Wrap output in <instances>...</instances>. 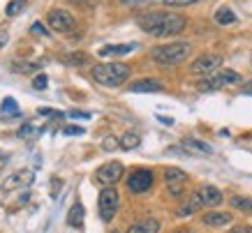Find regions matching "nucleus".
I'll list each match as a JSON object with an SVG mask.
<instances>
[{
    "instance_id": "obj_13",
    "label": "nucleus",
    "mask_w": 252,
    "mask_h": 233,
    "mask_svg": "<svg viewBox=\"0 0 252 233\" xmlns=\"http://www.w3.org/2000/svg\"><path fill=\"white\" fill-rule=\"evenodd\" d=\"M137 49V44H109V46H102L97 56L102 58H121V56H127Z\"/></svg>"
},
{
    "instance_id": "obj_10",
    "label": "nucleus",
    "mask_w": 252,
    "mask_h": 233,
    "mask_svg": "<svg viewBox=\"0 0 252 233\" xmlns=\"http://www.w3.org/2000/svg\"><path fill=\"white\" fill-rule=\"evenodd\" d=\"M220 65H222V56H218V53H204V56H199L197 60L192 62V74L208 76V74H213V72H218Z\"/></svg>"
},
{
    "instance_id": "obj_34",
    "label": "nucleus",
    "mask_w": 252,
    "mask_h": 233,
    "mask_svg": "<svg viewBox=\"0 0 252 233\" xmlns=\"http://www.w3.org/2000/svg\"><path fill=\"white\" fill-rule=\"evenodd\" d=\"M69 116H72V118H84V120H88V118H91V113H81V111H72Z\"/></svg>"
},
{
    "instance_id": "obj_33",
    "label": "nucleus",
    "mask_w": 252,
    "mask_h": 233,
    "mask_svg": "<svg viewBox=\"0 0 252 233\" xmlns=\"http://www.w3.org/2000/svg\"><path fill=\"white\" fill-rule=\"evenodd\" d=\"M229 233H252V226H236V229H231Z\"/></svg>"
},
{
    "instance_id": "obj_36",
    "label": "nucleus",
    "mask_w": 252,
    "mask_h": 233,
    "mask_svg": "<svg viewBox=\"0 0 252 233\" xmlns=\"http://www.w3.org/2000/svg\"><path fill=\"white\" fill-rule=\"evenodd\" d=\"M158 120L164 122V125H174V120H171V118H167V116H158Z\"/></svg>"
},
{
    "instance_id": "obj_27",
    "label": "nucleus",
    "mask_w": 252,
    "mask_h": 233,
    "mask_svg": "<svg viewBox=\"0 0 252 233\" xmlns=\"http://www.w3.org/2000/svg\"><path fill=\"white\" fill-rule=\"evenodd\" d=\"M32 134H37V127H35V125H23V127L19 129V136H21V139H28V136H32Z\"/></svg>"
},
{
    "instance_id": "obj_12",
    "label": "nucleus",
    "mask_w": 252,
    "mask_h": 233,
    "mask_svg": "<svg viewBox=\"0 0 252 233\" xmlns=\"http://www.w3.org/2000/svg\"><path fill=\"white\" fill-rule=\"evenodd\" d=\"M197 194H199V199H201V205H206V208H218V205L224 201L222 192L218 187H213V185H204Z\"/></svg>"
},
{
    "instance_id": "obj_24",
    "label": "nucleus",
    "mask_w": 252,
    "mask_h": 233,
    "mask_svg": "<svg viewBox=\"0 0 252 233\" xmlns=\"http://www.w3.org/2000/svg\"><path fill=\"white\" fill-rule=\"evenodd\" d=\"M23 7H26V0H12L7 7H5V14H7V16H16Z\"/></svg>"
},
{
    "instance_id": "obj_11",
    "label": "nucleus",
    "mask_w": 252,
    "mask_h": 233,
    "mask_svg": "<svg viewBox=\"0 0 252 233\" xmlns=\"http://www.w3.org/2000/svg\"><path fill=\"white\" fill-rule=\"evenodd\" d=\"M127 187H130V192H134V194H144V192H148V189L153 187V173L146 171V169L132 171L130 178H127Z\"/></svg>"
},
{
    "instance_id": "obj_3",
    "label": "nucleus",
    "mask_w": 252,
    "mask_h": 233,
    "mask_svg": "<svg viewBox=\"0 0 252 233\" xmlns=\"http://www.w3.org/2000/svg\"><path fill=\"white\" fill-rule=\"evenodd\" d=\"M192 53V46L188 42H171V44H162L155 46L151 51V58H153L158 65H164V67H171V65H178L183 62L188 56Z\"/></svg>"
},
{
    "instance_id": "obj_23",
    "label": "nucleus",
    "mask_w": 252,
    "mask_h": 233,
    "mask_svg": "<svg viewBox=\"0 0 252 233\" xmlns=\"http://www.w3.org/2000/svg\"><path fill=\"white\" fill-rule=\"evenodd\" d=\"M14 69L19 72V74H32V72H39V65H35V62H14Z\"/></svg>"
},
{
    "instance_id": "obj_21",
    "label": "nucleus",
    "mask_w": 252,
    "mask_h": 233,
    "mask_svg": "<svg viewBox=\"0 0 252 233\" xmlns=\"http://www.w3.org/2000/svg\"><path fill=\"white\" fill-rule=\"evenodd\" d=\"M141 146V136L137 134V132H125V134L121 136V148L123 150H134V148H139Z\"/></svg>"
},
{
    "instance_id": "obj_25",
    "label": "nucleus",
    "mask_w": 252,
    "mask_h": 233,
    "mask_svg": "<svg viewBox=\"0 0 252 233\" xmlns=\"http://www.w3.org/2000/svg\"><path fill=\"white\" fill-rule=\"evenodd\" d=\"M2 113H7V116H16V102L12 97H5L2 99Z\"/></svg>"
},
{
    "instance_id": "obj_40",
    "label": "nucleus",
    "mask_w": 252,
    "mask_h": 233,
    "mask_svg": "<svg viewBox=\"0 0 252 233\" xmlns=\"http://www.w3.org/2000/svg\"><path fill=\"white\" fill-rule=\"evenodd\" d=\"M245 92H248V95H252V83H248V86H245Z\"/></svg>"
},
{
    "instance_id": "obj_26",
    "label": "nucleus",
    "mask_w": 252,
    "mask_h": 233,
    "mask_svg": "<svg viewBox=\"0 0 252 233\" xmlns=\"http://www.w3.org/2000/svg\"><path fill=\"white\" fill-rule=\"evenodd\" d=\"M118 146H121V139H116V136H107V139L102 141V148H104V150H107V152L116 150Z\"/></svg>"
},
{
    "instance_id": "obj_30",
    "label": "nucleus",
    "mask_w": 252,
    "mask_h": 233,
    "mask_svg": "<svg viewBox=\"0 0 252 233\" xmlns=\"http://www.w3.org/2000/svg\"><path fill=\"white\" fill-rule=\"evenodd\" d=\"M67 62H72V65H84L86 56L84 53H79V56H67Z\"/></svg>"
},
{
    "instance_id": "obj_29",
    "label": "nucleus",
    "mask_w": 252,
    "mask_h": 233,
    "mask_svg": "<svg viewBox=\"0 0 252 233\" xmlns=\"http://www.w3.org/2000/svg\"><path fill=\"white\" fill-rule=\"evenodd\" d=\"M46 83H49V79H46L44 74H39V76H35V81H32V88H35V90H44Z\"/></svg>"
},
{
    "instance_id": "obj_19",
    "label": "nucleus",
    "mask_w": 252,
    "mask_h": 233,
    "mask_svg": "<svg viewBox=\"0 0 252 233\" xmlns=\"http://www.w3.org/2000/svg\"><path fill=\"white\" fill-rule=\"evenodd\" d=\"M84 215H86L84 205H81V203H74L67 212V224L72 226V229H81V224H84Z\"/></svg>"
},
{
    "instance_id": "obj_7",
    "label": "nucleus",
    "mask_w": 252,
    "mask_h": 233,
    "mask_svg": "<svg viewBox=\"0 0 252 233\" xmlns=\"http://www.w3.org/2000/svg\"><path fill=\"white\" fill-rule=\"evenodd\" d=\"M123 164L121 162H107V164H102L95 173V178H97L99 185H104V187H114L116 182L123 178Z\"/></svg>"
},
{
    "instance_id": "obj_2",
    "label": "nucleus",
    "mask_w": 252,
    "mask_h": 233,
    "mask_svg": "<svg viewBox=\"0 0 252 233\" xmlns=\"http://www.w3.org/2000/svg\"><path fill=\"white\" fill-rule=\"evenodd\" d=\"M93 79L99 86H107V88H118L130 79V67L125 62H99L91 69Z\"/></svg>"
},
{
    "instance_id": "obj_14",
    "label": "nucleus",
    "mask_w": 252,
    "mask_h": 233,
    "mask_svg": "<svg viewBox=\"0 0 252 233\" xmlns=\"http://www.w3.org/2000/svg\"><path fill=\"white\" fill-rule=\"evenodd\" d=\"M130 92H162L164 90V86L160 81H155V79H139V81L130 83Z\"/></svg>"
},
{
    "instance_id": "obj_37",
    "label": "nucleus",
    "mask_w": 252,
    "mask_h": 233,
    "mask_svg": "<svg viewBox=\"0 0 252 233\" xmlns=\"http://www.w3.org/2000/svg\"><path fill=\"white\" fill-rule=\"evenodd\" d=\"M7 32H5V30H2V32H0V46H5V44H7Z\"/></svg>"
},
{
    "instance_id": "obj_5",
    "label": "nucleus",
    "mask_w": 252,
    "mask_h": 233,
    "mask_svg": "<svg viewBox=\"0 0 252 233\" xmlns=\"http://www.w3.org/2000/svg\"><path fill=\"white\" fill-rule=\"evenodd\" d=\"M121 205V196L116 192V187H104L97 196V210H99V219L102 222H111L118 212Z\"/></svg>"
},
{
    "instance_id": "obj_22",
    "label": "nucleus",
    "mask_w": 252,
    "mask_h": 233,
    "mask_svg": "<svg viewBox=\"0 0 252 233\" xmlns=\"http://www.w3.org/2000/svg\"><path fill=\"white\" fill-rule=\"evenodd\" d=\"M229 203L236 208V210H243V212H252V199L250 196H231Z\"/></svg>"
},
{
    "instance_id": "obj_8",
    "label": "nucleus",
    "mask_w": 252,
    "mask_h": 233,
    "mask_svg": "<svg viewBox=\"0 0 252 233\" xmlns=\"http://www.w3.org/2000/svg\"><path fill=\"white\" fill-rule=\"evenodd\" d=\"M164 182H167V189L171 196H183V189H185V182H188V173L178 166H169L164 171Z\"/></svg>"
},
{
    "instance_id": "obj_20",
    "label": "nucleus",
    "mask_w": 252,
    "mask_h": 233,
    "mask_svg": "<svg viewBox=\"0 0 252 233\" xmlns=\"http://www.w3.org/2000/svg\"><path fill=\"white\" fill-rule=\"evenodd\" d=\"M199 208H204V205H201V199H199V194L194 192L190 201H185L183 205L178 208V215H181V217H188V215H194Z\"/></svg>"
},
{
    "instance_id": "obj_15",
    "label": "nucleus",
    "mask_w": 252,
    "mask_h": 233,
    "mask_svg": "<svg viewBox=\"0 0 252 233\" xmlns=\"http://www.w3.org/2000/svg\"><path fill=\"white\" fill-rule=\"evenodd\" d=\"M160 231V222L155 217H144L134 222V224L127 229V233H158Z\"/></svg>"
},
{
    "instance_id": "obj_38",
    "label": "nucleus",
    "mask_w": 252,
    "mask_h": 233,
    "mask_svg": "<svg viewBox=\"0 0 252 233\" xmlns=\"http://www.w3.org/2000/svg\"><path fill=\"white\" fill-rule=\"evenodd\" d=\"M123 5H137V2H141V0H121Z\"/></svg>"
},
{
    "instance_id": "obj_9",
    "label": "nucleus",
    "mask_w": 252,
    "mask_h": 233,
    "mask_svg": "<svg viewBox=\"0 0 252 233\" xmlns=\"http://www.w3.org/2000/svg\"><path fill=\"white\" fill-rule=\"evenodd\" d=\"M46 23L49 28L56 32H72L74 30V16L65 12V9H51L46 14Z\"/></svg>"
},
{
    "instance_id": "obj_16",
    "label": "nucleus",
    "mask_w": 252,
    "mask_h": 233,
    "mask_svg": "<svg viewBox=\"0 0 252 233\" xmlns=\"http://www.w3.org/2000/svg\"><path fill=\"white\" fill-rule=\"evenodd\" d=\"M183 148L188 152H194V155H213V148H211L206 141H199V139H194V136L183 139Z\"/></svg>"
},
{
    "instance_id": "obj_1",
    "label": "nucleus",
    "mask_w": 252,
    "mask_h": 233,
    "mask_svg": "<svg viewBox=\"0 0 252 233\" xmlns=\"http://www.w3.org/2000/svg\"><path fill=\"white\" fill-rule=\"evenodd\" d=\"M137 26L148 35L155 37H169V35H178L185 28V16L176 14V12H146L137 16Z\"/></svg>"
},
{
    "instance_id": "obj_28",
    "label": "nucleus",
    "mask_w": 252,
    "mask_h": 233,
    "mask_svg": "<svg viewBox=\"0 0 252 233\" xmlns=\"http://www.w3.org/2000/svg\"><path fill=\"white\" fill-rule=\"evenodd\" d=\"M63 134H67V136H81V134H84V127H79V125H67V127L63 129Z\"/></svg>"
},
{
    "instance_id": "obj_4",
    "label": "nucleus",
    "mask_w": 252,
    "mask_h": 233,
    "mask_svg": "<svg viewBox=\"0 0 252 233\" xmlns=\"http://www.w3.org/2000/svg\"><path fill=\"white\" fill-rule=\"evenodd\" d=\"M231 83H241V74L234 72V69H218L213 74L204 76V79L197 83V88L201 92H213V90L224 88V86H231Z\"/></svg>"
},
{
    "instance_id": "obj_41",
    "label": "nucleus",
    "mask_w": 252,
    "mask_h": 233,
    "mask_svg": "<svg viewBox=\"0 0 252 233\" xmlns=\"http://www.w3.org/2000/svg\"><path fill=\"white\" fill-rule=\"evenodd\" d=\"M176 233H192V231H188V229H183V231H176Z\"/></svg>"
},
{
    "instance_id": "obj_18",
    "label": "nucleus",
    "mask_w": 252,
    "mask_h": 233,
    "mask_svg": "<svg viewBox=\"0 0 252 233\" xmlns=\"http://www.w3.org/2000/svg\"><path fill=\"white\" fill-rule=\"evenodd\" d=\"M213 19H215V23H218V26H231V23H236L238 16L234 14V9H229L227 5H222V7L215 9Z\"/></svg>"
},
{
    "instance_id": "obj_42",
    "label": "nucleus",
    "mask_w": 252,
    "mask_h": 233,
    "mask_svg": "<svg viewBox=\"0 0 252 233\" xmlns=\"http://www.w3.org/2000/svg\"><path fill=\"white\" fill-rule=\"evenodd\" d=\"M250 60H252V56H250Z\"/></svg>"
},
{
    "instance_id": "obj_6",
    "label": "nucleus",
    "mask_w": 252,
    "mask_h": 233,
    "mask_svg": "<svg viewBox=\"0 0 252 233\" xmlns=\"http://www.w3.org/2000/svg\"><path fill=\"white\" fill-rule=\"evenodd\" d=\"M32 182H35V173H32L31 169H21V171H16L5 178V182H2V194H9V192H14V189H26V187H31Z\"/></svg>"
},
{
    "instance_id": "obj_43",
    "label": "nucleus",
    "mask_w": 252,
    "mask_h": 233,
    "mask_svg": "<svg viewBox=\"0 0 252 233\" xmlns=\"http://www.w3.org/2000/svg\"><path fill=\"white\" fill-rule=\"evenodd\" d=\"M114 233H118V231H114Z\"/></svg>"
},
{
    "instance_id": "obj_32",
    "label": "nucleus",
    "mask_w": 252,
    "mask_h": 233,
    "mask_svg": "<svg viewBox=\"0 0 252 233\" xmlns=\"http://www.w3.org/2000/svg\"><path fill=\"white\" fill-rule=\"evenodd\" d=\"M171 5H192V2H201V0H167Z\"/></svg>"
},
{
    "instance_id": "obj_35",
    "label": "nucleus",
    "mask_w": 252,
    "mask_h": 233,
    "mask_svg": "<svg viewBox=\"0 0 252 233\" xmlns=\"http://www.w3.org/2000/svg\"><path fill=\"white\" fill-rule=\"evenodd\" d=\"M7 162H9V155H7V152L0 150V171H2V166L7 164Z\"/></svg>"
},
{
    "instance_id": "obj_39",
    "label": "nucleus",
    "mask_w": 252,
    "mask_h": 233,
    "mask_svg": "<svg viewBox=\"0 0 252 233\" xmlns=\"http://www.w3.org/2000/svg\"><path fill=\"white\" fill-rule=\"evenodd\" d=\"M39 113H42V116H51V109H46L44 106V109H39Z\"/></svg>"
},
{
    "instance_id": "obj_31",
    "label": "nucleus",
    "mask_w": 252,
    "mask_h": 233,
    "mask_svg": "<svg viewBox=\"0 0 252 233\" xmlns=\"http://www.w3.org/2000/svg\"><path fill=\"white\" fill-rule=\"evenodd\" d=\"M31 32H32V35H46V28L42 26V23H32V26H31Z\"/></svg>"
},
{
    "instance_id": "obj_17",
    "label": "nucleus",
    "mask_w": 252,
    "mask_h": 233,
    "mask_svg": "<svg viewBox=\"0 0 252 233\" xmlns=\"http://www.w3.org/2000/svg\"><path fill=\"white\" fill-rule=\"evenodd\" d=\"M201 222L206 226H213V229H218V226H227L231 222V215L229 212H215V210H211V212H206L204 217H201Z\"/></svg>"
}]
</instances>
